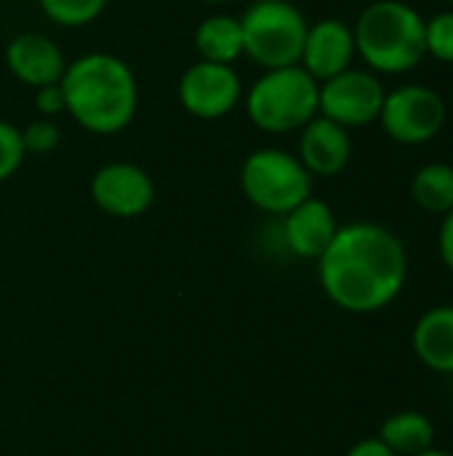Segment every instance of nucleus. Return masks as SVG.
<instances>
[{
  "label": "nucleus",
  "instance_id": "6ab92c4d",
  "mask_svg": "<svg viewBox=\"0 0 453 456\" xmlns=\"http://www.w3.org/2000/svg\"><path fill=\"white\" fill-rule=\"evenodd\" d=\"M37 5L53 24L75 29L96 21L104 13L107 0H37Z\"/></svg>",
  "mask_w": 453,
  "mask_h": 456
},
{
  "label": "nucleus",
  "instance_id": "aec40b11",
  "mask_svg": "<svg viewBox=\"0 0 453 456\" xmlns=\"http://www.w3.org/2000/svg\"><path fill=\"white\" fill-rule=\"evenodd\" d=\"M425 53L441 64H453V8L425 19Z\"/></svg>",
  "mask_w": 453,
  "mask_h": 456
},
{
  "label": "nucleus",
  "instance_id": "b1692460",
  "mask_svg": "<svg viewBox=\"0 0 453 456\" xmlns=\"http://www.w3.org/2000/svg\"><path fill=\"white\" fill-rule=\"evenodd\" d=\"M438 251H441V259L449 267V273H453V208L449 214H443L441 232H438Z\"/></svg>",
  "mask_w": 453,
  "mask_h": 456
},
{
  "label": "nucleus",
  "instance_id": "0eeeda50",
  "mask_svg": "<svg viewBox=\"0 0 453 456\" xmlns=\"http://www.w3.org/2000/svg\"><path fill=\"white\" fill-rule=\"evenodd\" d=\"M446 99L435 88L425 83H406L387 91L376 123L392 142L419 147L433 142L446 128Z\"/></svg>",
  "mask_w": 453,
  "mask_h": 456
},
{
  "label": "nucleus",
  "instance_id": "423d86ee",
  "mask_svg": "<svg viewBox=\"0 0 453 456\" xmlns=\"http://www.w3.org/2000/svg\"><path fill=\"white\" fill-rule=\"evenodd\" d=\"M240 190L259 211L283 216L312 195V174L296 155L264 147L243 160Z\"/></svg>",
  "mask_w": 453,
  "mask_h": 456
},
{
  "label": "nucleus",
  "instance_id": "f03ea898",
  "mask_svg": "<svg viewBox=\"0 0 453 456\" xmlns=\"http://www.w3.org/2000/svg\"><path fill=\"white\" fill-rule=\"evenodd\" d=\"M67 112L91 134L112 136L131 126L139 107V86L131 67L107 51H91L67 61L61 75Z\"/></svg>",
  "mask_w": 453,
  "mask_h": 456
},
{
  "label": "nucleus",
  "instance_id": "4be33fe9",
  "mask_svg": "<svg viewBox=\"0 0 453 456\" xmlns=\"http://www.w3.org/2000/svg\"><path fill=\"white\" fill-rule=\"evenodd\" d=\"M24 142H21V128H16L8 120H0V182L11 179L21 160H24Z\"/></svg>",
  "mask_w": 453,
  "mask_h": 456
},
{
  "label": "nucleus",
  "instance_id": "9b49d317",
  "mask_svg": "<svg viewBox=\"0 0 453 456\" xmlns=\"http://www.w3.org/2000/svg\"><path fill=\"white\" fill-rule=\"evenodd\" d=\"M355 56H358L355 35L347 21H342L336 16H326V19L307 24V37H304L299 64L318 83L350 69Z\"/></svg>",
  "mask_w": 453,
  "mask_h": 456
},
{
  "label": "nucleus",
  "instance_id": "cd10ccee",
  "mask_svg": "<svg viewBox=\"0 0 453 456\" xmlns=\"http://www.w3.org/2000/svg\"><path fill=\"white\" fill-rule=\"evenodd\" d=\"M449 3H451V8H453V0H449Z\"/></svg>",
  "mask_w": 453,
  "mask_h": 456
},
{
  "label": "nucleus",
  "instance_id": "6e6552de",
  "mask_svg": "<svg viewBox=\"0 0 453 456\" xmlns=\"http://www.w3.org/2000/svg\"><path fill=\"white\" fill-rule=\"evenodd\" d=\"M384 86L376 72L368 67H350L318 88V115L352 128H366L379 120L382 104H384Z\"/></svg>",
  "mask_w": 453,
  "mask_h": 456
},
{
  "label": "nucleus",
  "instance_id": "393cba45",
  "mask_svg": "<svg viewBox=\"0 0 453 456\" xmlns=\"http://www.w3.org/2000/svg\"><path fill=\"white\" fill-rule=\"evenodd\" d=\"M344 456H398L390 446H384L379 438H363L358 441Z\"/></svg>",
  "mask_w": 453,
  "mask_h": 456
},
{
  "label": "nucleus",
  "instance_id": "ddd939ff",
  "mask_svg": "<svg viewBox=\"0 0 453 456\" xmlns=\"http://www.w3.org/2000/svg\"><path fill=\"white\" fill-rule=\"evenodd\" d=\"M302 166L320 179L339 176L352 160V136L344 126L315 115L304 128H299V155Z\"/></svg>",
  "mask_w": 453,
  "mask_h": 456
},
{
  "label": "nucleus",
  "instance_id": "f3484780",
  "mask_svg": "<svg viewBox=\"0 0 453 456\" xmlns=\"http://www.w3.org/2000/svg\"><path fill=\"white\" fill-rule=\"evenodd\" d=\"M379 441L398 456H414L435 446V422L425 411H395L382 422Z\"/></svg>",
  "mask_w": 453,
  "mask_h": 456
},
{
  "label": "nucleus",
  "instance_id": "a211bd4d",
  "mask_svg": "<svg viewBox=\"0 0 453 456\" xmlns=\"http://www.w3.org/2000/svg\"><path fill=\"white\" fill-rule=\"evenodd\" d=\"M411 200L435 216H443L453 208V166L443 160L425 163L414 171L409 184Z\"/></svg>",
  "mask_w": 453,
  "mask_h": 456
},
{
  "label": "nucleus",
  "instance_id": "20e7f679",
  "mask_svg": "<svg viewBox=\"0 0 453 456\" xmlns=\"http://www.w3.org/2000/svg\"><path fill=\"white\" fill-rule=\"evenodd\" d=\"M318 88L302 64L264 69L246 94L248 120L267 134H294L318 115Z\"/></svg>",
  "mask_w": 453,
  "mask_h": 456
},
{
  "label": "nucleus",
  "instance_id": "4468645a",
  "mask_svg": "<svg viewBox=\"0 0 453 456\" xmlns=\"http://www.w3.org/2000/svg\"><path fill=\"white\" fill-rule=\"evenodd\" d=\"M5 64L19 83L32 88L59 83L67 69L61 48L40 32H21L11 37L5 48Z\"/></svg>",
  "mask_w": 453,
  "mask_h": 456
},
{
  "label": "nucleus",
  "instance_id": "f8f14e48",
  "mask_svg": "<svg viewBox=\"0 0 453 456\" xmlns=\"http://www.w3.org/2000/svg\"><path fill=\"white\" fill-rule=\"evenodd\" d=\"M339 230V222L334 216V208L320 198H307L288 214H283L280 235L288 254L299 259H320L323 251L331 246L334 235Z\"/></svg>",
  "mask_w": 453,
  "mask_h": 456
},
{
  "label": "nucleus",
  "instance_id": "a878e982",
  "mask_svg": "<svg viewBox=\"0 0 453 456\" xmlns=\"http://www.w3.org/2000/svg\"><path fill=\"white\" fill-rule=\"evenodd\" d=\"M414 456H453L451 452H443V449H435V446H430L427 452H419V454Z\"/></svg>",
  "mask_w": 453,
  "mask_h": 456
},
{
  "label": "nucleus",
  "instance_id": "5701e85b",
  "mask_svg": "<svg viewBox=\"0 0 453 456\" xmlns=\"http://www.w3.org/2000/svg\"><path fill=\"white\" fill-rule=\"evenodd\" d=\"M35 107H37L40 118H53V115L64 112L67 110V102H64L61 83H51V86L35 88Z\"/></svg>",
  "mask_w": 453,
  "mask_h": 456
},
{
  "label": "nucleus",
  "instance_id": "1a4fd4ad",
  "mask_svg": "<svg viewBox=\"0 0 453 456\" xmlns=\"http://www.w3.org/2000/svg\"><path fill=\"white\" fill-rule=\"evenodd\" d=\"M243 96V80L232 64L198 59L179 80V102L184 112L200 120H219L230 115Z\"/></svg>",
  "mask_w": 453,
  "mask_h": 456
},
{
  "label": "nucleus",
  "instance_id": "2eb2a0df",
  "mask_svg": "<svg viewBox=\"0 0 453 456\" xmlns=\"http://www.w3.org/2000/svg\"><path fill=\"white\" fill-rule=\"evenodd\" d=\"M411 347L430 371L453 374V305H438L419 315L411 331Z\"/></svg>",
  "mask_w": 453,
  "mask_h": 456
},
{
  "label": "nucleus",
  "instance_id": "dca6fc26",
  "mask_svg": "<svg viewBox=\"0 0 453 456\" xmlns=\"http://www.w3.org/2000/svg\"><path fill=\"white\" fill-rule=\"evenodd\" d=\"M195 51L206 61L235 64L243 56V27L238 16L214 13L206 16L195 29Z\"/></svg>",
  "mask_w": 453,
  "mask_h": 456
},
{
  "label": "nucleus",
  "instance_id": "412c9836",
  "mask_svg": "<svg viewBox=\"0 0 453 456\" xmlns=\"http://www.w3.org/2000/svg\"><path fill=\"white\" fill-rule=\"evenodd\" d=\"M21 142L27 155H51L61 142V131L51 118H37L21 128Z\"/></svg>",
  "mask_w": 453,
  "mask_h": 456
},
{
  "label": "nucleus",
  "instance_id": "7ed1b4c3",
  "mask_svg": "<svg viewBox=\"0 0 453 456\" xmlns=\"http://www.w3.org/2000/svg\"><path fill=\"white\" fill-rule=\"evenodd\" d=\"M355 51L376 75H406L425 53V16L403 0H374L352 24Z\"/></svg>",
  "mask_w": 453,
  "mask_h": 456
},
{
  "label": "nucleus",
  "instance_id": "bb28decb",
  "mask_svg": "<svg viewBox=\"0 0 453 456\" xmlns=\"http://www.w3.org/2000/svg\"><path fill=\"white\" fill-rule=\"evenodd\" d=\"M203 3H208V5H222V3H230V0H203Z\"/></svg>",
  "mask_w": 453,
  "mask_h": 456
},
{
  "label": "nucleus",
  "instance_id": "39448f33",
  "mask_svg": "<svg viewBox=\"0 0 453 456\" xmlns=\"http://www.w3.org/2000/svg\"><path fill=\"white\" fill-rule=\"evenodd\" d=\"M307 19L291 0H254L243 16V56L262 69H278L299 64Z\"/></svg>",
  "mask_w": 453,
  "mask_h": 456
},
{
  "label": "nucleus",
  "instance_id": "9d476101",
  "mask_svg": "<svg viewBox=\"0 0 453 456\" xmlns=\"http://www.w3.org/2000/svg\"><path fill=\"white\" fill-rule=\"evenodd\" d=\"M91 198L107 216L115 219H136L147 214L155 203V182L152 176L128 160L104 163L91 176Z\"/></svg>",
  "mask_w": 453,
  "mask_h": 456
},
{
  "label": "nucleus",
  "instance_id": "f257e3e1",
  "mask_svg": "<svg viewBox=\"0 0 453 456\" xmlns=\"http://www.w3.org/2000/svg\"><path fill=\"white\" fill-rule=\"evenodd\" d=\"M323 294L344 313L371 315L390 307L409 278L403 240L384 224H339L331 246L318 259Z\"/></svg>",
  "mask_w": 453,
  "mask_h": 456
}]
</instances>
